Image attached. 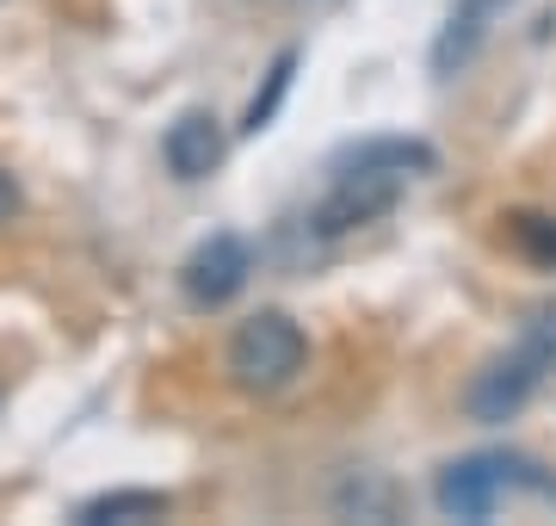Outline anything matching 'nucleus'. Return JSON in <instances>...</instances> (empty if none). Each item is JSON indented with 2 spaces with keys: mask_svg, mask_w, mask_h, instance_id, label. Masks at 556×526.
Returning a JSON list of instances; mask_svg holds the SVG:
<instances>
[{
  "mask_svg": "<svg viewBox=\"0 0 556 526\" xmlns=\"http://www.w3.org/2000/svg\"><path fill=\"white\" fill-rule=\"evenodd\" d=\"M433 167H439L433 142H420V137H371V142H358V149H346L334 162V180L321 192L316 217H309L316 236H353L365 223H378Z\"/></svg>",
  "mask_w": 556,
  "mask_h": 526,
  "instance_id": "1",
  "label": "nucleus"
},
{
  "mask_svg": "<svg viewBox=\"0 0 556 526\" xmlns=\"http://www.w3.org/2000/svg\"><path fill=\"white\" fill-rule=\"evenodd\" d=\"M551 372H556V304H544L532 323H526V335L470 378V397H464V403H470L477 422H514Z\"/></svg>",
  "mask_w": 556,
  "mask_h": 526,
  "instance_id": "2",
  "label": "nucleus"
},
{
  "mask_svg": "<svg viewBox=\"0 0 556 526\" xmlns=\"http://www.w3.org/2000/svg\"><path fill=\"white\" fill-rule=\"evenodd\" d=\"M309 365V335H303L285 310H260L236 328L229 341V378L248 397H278L285 385H298V372Z\"/></svg>",
  "mask_w": 556,
  "mask_h": 526,
  "instance_id": "3",
  "label": "nucleus"
},
{
  "mask_svg": "<svg viewBox=\"0 0 556 526\" xmlns=\"http://www.w3.org/2000/svg\"><path fill=\"white\" fill-rule=\"evenodd\" d=\"M507 242H514L532 266L556 273V217H544V211H514V217H507Z\"/></svg>",
  "mask_w": 556,
  "mask_h": 526,
  "instance_id": "9",
  "label": "nucleus"
},
{
  "mask_svg": "<svg viewBox=\"0 0 556 526\" xmlns=\"http://www.w3.org/2000/svg\"><path fill=\"white\" fill-rule=\"evenodd\" d=\"M291 75H298V50H278V62L266 68V93H254V100H248V112H241V130H248V137H260V130L273 124L278 100L291 93Z\"/></svg>",
  "mask_w": 556,
  "mask_h": 526,
  "instance_id": "10",
  "label": "nucleus"
},
{
  "mask_svg": "<svg viewBox=\"0 0 556 526\" xmlns=\"http://www.w3.org/2000/svg\"><path fill=\"white\" fill-rule=\"evenodd\" d=\"M161 155H167V167H174V180H211L223 167V155H229V137H223L217 112H179L174 124H167V137H161Z\"/></svg>",
  "mask_w": 556,
  "mask_h": 526,
  "instance_id": "6",
  "label": "nucleus"
},
{
  "mask_svg": "<svg viewBox=\"0 0 556 526\" xmlns=\"http://www.w3.org/2000/svg\"><path fill=\"white\" fill-rule=\"evenodd\" d=\"M507 7H514V0H457L452 20L439 25V38H433V75L439 82L464 75V68L482 57L489 25H495V13H507Z\"/></svg>",
  "mask_w": 556,
  "mask_h": 526,
  "instance_id": "7",
  "label": "nucleus"
},
{
  "mask_svg": "<svg viewBox=\"0 0 556 526\" xmlns=\"http://www.w3.org/2000/svg\"><path fill=\"white\" fill-rule=\"evenodd\" d=\"M167 508L174 502L161 489H112V496H93L80 508V521H161Z\"/></svg>",
  "mask_w": 556,
  "mask_h": 526,
  "instance_id": "8",
  "label": "nucleus"
},
{
  "mask_svg": "<svg viewBox=\"0 0 556 526\" xmlns=\"http://www.w3.org/2000/svg\"><path fill=\"white\" fill-rule=\"evenodd\" d=\"M248 273H254V248L241 242L236 229H217V236H204L192 254H186V266H179V285H186V298L204 310L229 304L241 285H248Z\"/></svg>",
  "mask_w": 556,
  "mask_h": 526,
  "instance_id": "5",
  "label": "nucleus"
},
{
  "mask_svg": "<svg viewBox=\"0 0 556 526\" xmlns=\"http://www.w3.org/2000/svg\"><path fill=\"white\" fill-rule=\"evenodd\" d=\"M526 484H538V477L519 452H470V459H457V465L439 471L433 502H439V514H452V521H489V514Z\"/></svg>",
  "mask_w": 556,
  "mask_h": 526,
  "instance_id": "4",
  "label": "nucleus"
},
{
  "mask_svg": "<svg viewBox=\"0 0 556 526\" xmlns=\"http://www.w3.org/2000/svg\"><path fill=\"white\" fill-rule=\"evenodd\" d=\"M20 180H13V174H7V167H0V223H7V217H13V211H20Z\"/></svg>",
  "mask_w": 556,
  "mask_h": 526,
  "instance_id": "11",
  "label": "nucleus"
}]
</instances>
